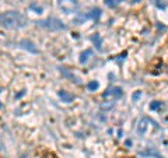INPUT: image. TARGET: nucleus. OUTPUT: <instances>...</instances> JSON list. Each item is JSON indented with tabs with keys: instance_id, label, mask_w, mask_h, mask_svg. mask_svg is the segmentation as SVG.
<instances>
[{
	"instance_id": "nucleus-11",
	"label": "nucleus",
	"mask_w": 168,
	"mask_h": 158,
	"mask_svg": "<svg viewBox=\"0 0 168 158\" xmlns=\"http://www.w3.org/2000/svg\"><path fill=\"white\" fill-rule=\"evenodd\" d=\"M30 9H31V10H35V11H36V14H42V11H44V9H42L41 6L35 4V3H31Z\"/></svg>"
},
{
	"instance_id": "nucleus-3",
	"label": "nucleus",
	"mask_w": 168,
	"mask_h": 158,
	"mask_svg": "<svg viewBox=\"0 0 168 158\" xmlns=\"http://www.w3.org/2000/svg\"><path fill=\"white\" fill-rule=\"evenodd\" d=\"M59 7L66 14H70L77 10V1L76 0H59Z\"/></svg>"
},
{
	"instance_id": "nucleus-6",
	"label": "nucleus",
	"mask_w": 168,
	"mask_h": 158,
	"mask_svg": "<svg viewBox=\"0 0 168 158\" xmlns=\"http://www.w3.org/2000/svg\"><path fill=\"white\" fill-rule=\"evenodd\" d=\"M59 97L63 99V102H67V104L73 101V95L67 94L66 91H63V90H62V91H59Z\"/></svg>"
},
{
	"instance_id": "nucleus-8",
	"label": "nucleus",
	"mask_w": 168,
	"mask_h": 158,
	"mask_svg": "<svg viewBox=\"0 0 168 158\" xmlns=\"http://www.w3.org/2000/svg\"><path fill=\"white\" fill-rule=\"evenodd\" d=\"M146 122H147V119H143V120L139 123V127H137V132H139V134H144V133H146V129H147Z\"/></svg>"
},
{
	"instance_id": "nucleus-7",
	"label": "nucleus",
	"mask_w": 168,
	"mask_h": 158,
	"mask_svg": "<svg viewBox=\"0 0 168 158\" xmlns=\"http://www.w3.org/2000/svg\"><path fill=\"white\" fill-rule=\"evenodd\" d=\"M91 55H93V50H90V49H87L85 52H83L80 55V63H85L88 60V56H91Z\"/></svg>"
},
{
	"instance_id": "nucleus-9",
	"label": "nucleus",
	"mask_w": 168,
	"mask_h": 158,
	"mask_svg": "<svg viewBox=\"0 0 168 158\" xmlns=\"http://www.w3.org/2000/svg\"><path fill=\"white\" fill-rule=\"evenodd\" d=\"M93 42L95 44L97 49H98V50H101V45H102V44H101V36L98 35V34H95V35L93 36Z\"/></svg>"
},
{
	"instance_id": "nucleus-16",
	"label": "nucleus",
	"mask_w": 168,
	"mask_h": 158,
	"mask_svg": "<svg viewBox=\"0 0 168 158\" xmlns=\"http://www.w3.org/2000/svg\"><path fill=\"white\" fill-rule=\"evenodd\" d=\"M116 1H122V0H116Z\"/></svg>"
},
{
	"instance_id": "nucleus-14",
	"label": "nucleus",
	"mask_w": 168,
	"mask_h": 158,
	"mask_svg": "<svg viewBox=\"0 0 168 158\" xmlns=\"http://www.w3.org/2000/svg\"><path fill=\"white\" fill-rule=\"evenodd\" d=\"M105 3L109 6V7H114L115 6V3H114V0H105Z\"/></svg>"
},
{
	"instance_id": "nucleus-15",
	"label": "nucleus",
	"mask_w": 168,
	"mask_h": 158,
	"mask_svg": "<svg viewBox=\"0 0 168 158\" xmlns=\"http://www.w3.org/2000/svg\"><path fill=\"white\" fill-rule=\"evenodd\" d=\"M133 1H134V3H136V1H137V0H133Z\"/></svg>"
},
{
	"instance_id": "nucleus-5",
	"label": "nucleus",
	"mask_w": 168,
	"mask_h": 158,
	"mask_svg": "<svg viewBox=\"0 0 168 158\" xmlns=\"http://www.w3.org/2000/svg\"><path fill=\"white\" fill-rule=\"evenodd\" d=\"M20 45L24 48V49H27V50H30V52H32V53H38V49L35 48L31 41H27V39H24V41H21L20 42Z\"/></svg>"
},
{
	"instance_id": "nucleus-10",
	"label": "nucleus",
	"mask_w": 168,
	"mask_h": 158,
	"mask_svg": "<svg viewBox=\"0 0 168 158\" xmlns=\"http://www.w3.org/2000/svg\"><path fill=\"white\" fill-rule=\"evenodd\" d=\"M87 88H88V91H95L98 88V83L97 81H90L87 84Z\"/></svg>"
},
{
	"instance_id": "nucleus-13",
	"label": "nucleus",
	"mask_w": 168,
	"mask_h": 158,
	"mask_svg": "<svg viewBox=\"0 0 168 158\" xmlns=\"http://www.w3.org/2000/svg\"><path fill=\"white\" fill-rule=\"evenodd\" d=\"M140 95H142V93H140V91H136V93H134V94H133V101H134V102L139 99V97H140Z\"/></svg>"
},
{
	"instance_id": "nucleus-1",
	"label": "nucleus",
	"mask_w": 168,
	"mask_h": 158,
	"mask_svg": "<svg viewBox=\"0 0 168 158\" xmlns=\"http://www.w3.org/2000/svg\"><path fill=\"white\" fill-rule=\"evenodd\" d=\"M0 24L6 28H22L27 24V18L20 11H4L0 14Z\"/></svg>"
},
{
	"instance_id": "nucleus-17",
	"label": "nucleus",
	"mask_w": 168,
	"mask_h": 158,
	"mask_svg": "<svg viewBox=\"0 0 168 158\" xmlns=\"http://www.w3.org/2000/svg\"><path fill=\"white\" fill-rule=\"evenodd\" d=\"M0 108H1V104H0Z\"/></svg>"
},
{
	"instance_id": "nucleus-4",
	"label": "nucleus",
	"mask_w": 168,
	"mask_h": 158,
	"mask_svg": "<svg viewBox=\"0 0 168 158\" xmlns=\"http://www.w3.org/2000/svg\"><path fill=\"white\" fill-rule=\"evenodd\" d=\"M122 94H123L122 90L118 88V87H115V88H111L109 91H106V93L104 94V97H105V98H111V97H114V98H120Z\"/></svg>"
},
{
	"instance_id": "nucleus-12",
	"label": "nucleus",
	"mask_w": 168,
	"mask_h": 158,
	"mask_svg": "<svg viewBox=\"0 0 168 158\" xmlns=\"http://www.w3.org/2000/svg\"><path fill=\"white\" fill-rule=\"evenodd\" d=\"M161 105H163L161 102H158V101H155V102H153V104H151V105H150V109H151V111H157V109H158V108H160Z\"/></svg>"
},
{
	"instance_id": "nucleus-2",
	"label": "nucleus",
	"mask_w": 168,
	"mask_h": 158,
	"mask_svg": "<svg viewBox=\"0 0 168 158\" xmlns=\"http://www.w3.org/2000/svg\"><path fill=\"white\" fill-rule=\"evenodd\" d=\"M38 25H39V27H44V28H48V30H53V31H55V30H65V24H63L60 20L53 18V17L39 21Z\"/></svg>"
}]
</instances>
